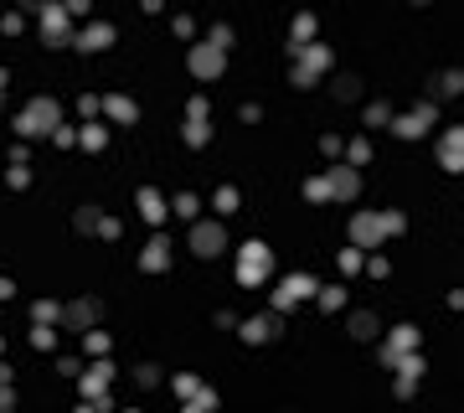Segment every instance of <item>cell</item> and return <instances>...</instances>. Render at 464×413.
I'll return each instance as SVG.
<instances>
[{"mask_svg":"<svg viewBox=\"0 0 464 413\" xmlns=\"http://www.w3.org/2000/svg\"><path fill=\"white\" fill-rule=\"evenodd\" d=\"M269 274H274V248L258 243V238H253V243H243V253H237V284L253 289V284H263Z\"/></svg>","mask_w":464,"mask_h":413,"instance_id":"obj_1","label":"cell"},{"mask_svg":"<svg viewBox=\"0 0 464 413\" xmlns=\"http://www.w3.org/2000/svg\"><path fill=\"white\" fill-rule=\"evenodd\" d=\"M62 124V109H57V99H31L21 109V119H16V129L26 140H36V135H52V129Z\"/></svg>","mask_w":464,"mask_h":413,"instance_id":"obj_2","label":"cell"},{"mask_svg":"<svg viewBox=\"0 0 464 413\" xmlns=\"http://www.w3.org/2000/svg\"><path fill=\"white\" fill-rule=\"evenodd\" d=\"M289 57H294V83H299V88H315V83L330 73V47H320V42L294 47Z\"/></svg>","mask_w":464,"mask_h":413,"instance_id":"obj_3","label":"cell"},{"mask_svg":"<svg viewBox=\"0 0 464 413\" xmlns=\"http://www.w3.org/2000/svg\"><path fill=\"white\" fill-rule=\"evenodd\" d=\"M387 212H356L351 217V248H382L387 243Z\"/></svg>","mask_w":464,"mask_h":413,"instance_id":"obj_4","label":"cell"},{"mask_svg":"<svg viewBox=\"0 0 464 413\" xmlns=\"http://www.w3.org/2000/svg\"><path fill=\"white\" fill-rule=\"evenodd\" d=\"M227 248V233H222V222H191V253L196 259H217V253Z\"/></svg>","mask_w":464,"mask_h":413,"instance_id":"obj_5","label":"cell"},{"mask_svg":"<svg viewBox=\"0 0 464 413\" xmlns=\"http://www.w3.org/2000/svg\"><path fill=\"white\" fill-rule=\"evenodd\" d=\"M186 62H191V73L202 78V83H211V78H222V68H227V52H217L211 42H196Z\"/></svg>","mask_w":464,"mask_h":413,"instance_id":"obj_6","label":"cell"},{"mask_svg":"<svg viewBox=\"0 0 464 413\" xmlns=\"http://www.w3.org/2000/svg\"><path fill=\"white\" fill-rule=\"evenodd\" d=\"M315 289H320V284H315L310 274H289V279H284V289L274 295V310H294L299 300H315Z\"/></svg>","mask_w":464,"mask_h":413,"instance_id":"obj_7","label":"cell"},{"mask_svg":"<svg viewBox=\"0 0 464 413\" xmlns=\"http://www.w3.org/2000/svg\"><path fill=\"white\" fill-rule=\"evenodd\" d=\"M413 352H418V326H397L392 341L382 346V367L397 372V362H403V356H413Z\"/></svg>","mask_w":464,"mask_h":413,"instance_id":"obj_8","label":"cell"},{"mask_svg":"<svg viewBox=\"0 0 464 413\" xmlns=\"http://www.w3.org/2000/svg\"><path fill=\"white\" fill-rule=\"evenodd\" d=\"M330 196H336V202H356V196H361V171L356 166H330Z\"/></svg>","mask_w":464,"mask_h":413,"instance_id":"obj_9","label":"cell"},{"mask_svg":"<svg viewBox=\"0 0 464 413\" xmlns=\"http://www.w3.org/2000/svg\"><path fill=\"white\" fill-rule=\"evenodd\" d=\"M42 31H47V47H68L73 42V16L62 6H47L42 10Z\"/></svg>","mask_w":464,"mask_h":413,"instance_id":"obj_10","label":"cell"},{"mask_svg":"<svg viewBox=\"0 0 464 413\" xmlns=\"http://www.w3.org/2000/svg\"><path fill=\"white\" fill-rule=\"evenodd\" d=\"M439 166L454 171V176L464 171V124H454V129H444V135H439Z\"/></svg>","mask_w":464,"mask_h":413,"instance_id":"obj_11","label":"cell"},{"mask_svg":"<svg viewBox=\"0 0 464 413\" xmlns=\"http://www.w3.org/2000/svg\"><path fill=\"white\" fill-rule=\"evenodd\" d=\"M428 124H433V103H423V109H413V114H397V119H392V135L418 140V135H428Z\"/></svg>","mask_w":464,"mask_h":413,"instance_id":"obj_12","label":"cell"},{"mask_svg":"<svg viewBox=\"0 0 464 413\" xmlns=\"http://www.w3.org/2000/svg\"><path fill=\"white\" fill-rule=\"evenodd\" d=\"M109 42H114L109 21H93V26H83V31H73V47H83V52H103Z\"/></svg>","mask_w":464,"mask_h":413,"instance_id":"obj_13","label":"cell"},{"mask_svg":"<svg viewBox=\"0 0 464 413\" xmlns=\"http://www.w3.org/2000/svg\"><path fill=\"white\" fill-rule=\"evenodd\" d=\"M93 321H98V300H73L62 310V326L68 331H93Z\"/></svg>","mask_w":464,"mask_h":413,"instance_id":"obj_14","label":"cell"},{"mask_svg":"<svg viewBox=\"0 0 464 413\" xmlns=\"http://www.w3.org/2000/svg\"><path fill=\"white\" fill-rule=\"evenodd\" d=\"M274 336H278V315H253V321H243V341L263 346V341H274Z\"/></svg>","mask_w":464,"mask_h":413,"instance_id":"obj_15","label":"cell"},{"mask_svg":"<svg viewBox=\"0 0 464 413\" xmlns=\"http://www.w3.org/2000/svg\"><path fill=\"white\" fill-rule=\"evenodd\" d=\"M165 263H170V243H165V238H150L144 253H140V269H144V274H160Z\"/></svg>","mask_w":464,"mask_h":413,"instance_id":"obj_16","label":"cell"},{"mask_svg":"<svg viewBox=\"0 0 464 413\" xmlns=\"http://www.w3.org/2000/svg\"><path fill=\"white\" fill-rule=\"evenodd\" d=\"M459 93H464V73L459 68H449V73L433 78V99H459Z\"/></svg>","mask_w":464,"mask_h":413,"instance_id":"obj_17","label":"cell"},{"mask_svg":"<svg viewBox=\"0 0 464 413\" xmlns=\"http://www.w3.org/2000/svg\"><path fill=\"white\" fill-rule=\"evenodd\" d=\"M140 212H144L150 222H165V196L155 191V186H144V191H140Z\"/></svg>","mask_w":464,"mask_h":413,"instance_id":"obj_18","label":"cell"},{"mask_svg":"<svg viewBox=\"0 0 464 413\" xmlns=\"http://www.w3.org/2000/svg\"><path fill=\"white\" fill-rule=\"evenodd\" d=\"M109 377H114V367H109V362H98V367L83 377V398H98L103 388H109Z\"/></svg>","mask_w":464,"mask_h":413,"instance_id":"obj_19","label":"cell"},{"mask_svg":"<svg viewBox=\"0 0 464 413\" xmlns=\"http://www.w3.org/2000/svg\"><path fill=\"white\" fill-rule=\"evenodd\" d=\"M377 331H382V321H377L371 310H356V315H351V336H356V341H371Z\"/></svg>","mask_w":464,"mask_h":413,"instance_id":"obj_20","label":"cell"},{"mask_svg":"<svg viewBox=\"0 0 464 413\" xmlns=\"http://www.w3.org/2000/svg\"><path fill=\"white\" fill-rule=\"evenodd\" d=\"M103 109H109V119H124V124H135L140 119V109L129 99H119V93H109V99H103Z\"/></svg>","mask_w":464,"mask_h":413,"instance_id":"obj_21","label":"cell"},{"mask_svg":"<svg viewBox=\"0 0 464 413\" xmlns=\"http://www.w3.org/2000/svg\"><path fill=\"white\" fill-rule=\"evenodd\" d=\"M315 300H320V310H340V305H346V289H340V284H320Z\"/></svg>","mask_w":464,"mask_h":413,"instance_id":"obj_22","label":"cell"},{"mask_svg":"<svg viewBox=\"0 0 464 413\" xmlns=\"http://www.w3.org/2000/svg\"><path fill=\"white\" fill-rule=\"evenodd\" d=\"M330 93H336V99H340V103H351V99H356V93H361V78H351V73H340V78H336V83H330Z\"/></svg>","mask_w":464,"mask_h":413,"instance_id":"obj_23","label":"cell"},{"mask_svg":"<svg viewBox=\"0 0 464 413\" xmlns=\"http://www.w3.org/2000/svg\"><path fill=\"white\" fill-rule=\"evenodd\" d=\"M98 222H103V217H98V207H77V212H73V228H77V233H93Z\"/></svg>","mask_w":464,"mask_h":413,"instance_id":"obj_24","label":"cell"},{"mask_svg":"<svg viewBox=\"0 0 464 413\" xmlns=\"http://www.w3.org/2000/svg\"><path fill=\"white\" fill-rule=\"evenodd\" d=\"M310 36H315V16H299V21H294V42H289V52H294V47H310Z\"/></svg>","mask_w":464,"mask_h":413,"instance_id":"obj_25","label":"cell"},{"mask_svg":"<svg viewBox=\"0 0 464 413\" xmlns=\"http://www.w3.org/2000/svg\"><path fill=\"white\" fill-rule=\"evenodd\" d=\"M57 315H62V305H52V300H36V305H31V321H36V326L57 321Z\"/></svg>","mask_w":464,"mask_h":413,"instance_id":"obj_26","label":"cell"},{"mask_svg":"<svg viewBox=\"0 0 464 413\" xmlns=\"http://www.w3.org/2000/svg\"><path fill=\"white\" fill-rule=\"evenodd\" d=\"M211 408H217V393H211V388H202L191 403H186V413H211Z\"/></svg>","mask_w":464,"mask_h":413,"instance_id":"obj_27","label":"cell"},{"mask_svg":"<svg viewBox=\"0 0 464 413\" xmlns=\"http://www.w3.org/2000/svg\"><path fill=\"white\" fill-rule=\"evenodd\" d=\"M207 140H211V124H186V145H191V150H202Z\"/></svg>","mask_w":464,"mask_h":413,"instance_id":"obj_28","label":"cell"},{"mask_svg":"<svg viewBox=\"0 0 464 413\" xmlns=\"http://www.w3.org/2000/svg\"><path fill=\"white\" fill-rule=\"evenodd\" d=\"M83 145H88V150H103V145H109V129H103V124H88V129H83Z\"/></svg>","mask_w":464,"mask_h":413,"instance_id":"obj_29","label":"cell"},{"mask_svg":"<svg viewBox=\"0 0 464 413\" xmlns=\"http://www.w3.org/2000/svg\"><path fill=\"white\" fill-rule=\"evenodd\" d=\"M31 346H36V352H52V346H57V331H52V326H36V331H31Z\"/></svg>","mask_w":464,"mask_h":413,"instance_id":"obj_30","label":"cell"},{"mask_svg":"<svg viewBox=\"0 0 464 413\" xmlns=\"http://www.w3.org/2000/svg\"><path fill=\"white\" fill-rule=\"evenodd\" d=\"M304 196H310V202H330V181H325V176H315L310 186H304Z\"/></svg>","mask_w":464,"mask_h":413,"instance_id":"obj_31","label":"cell"},{"mask_svg":"<svg viewBox=\"0 0 464 413\" xmlns=\"http://www.w3.org/2000/svg\"><path fill=\"white\" fill-rule=\"evenodd\" d=\"M135 382H140V388H155V382H160V367H155V362L135 367Z\"/></svg>","mask_w":464,"mask_h":413,"instance_id":"obj_32","label":"cell"},{"mask_svg":"<svg viewBox=\"0 0 464 413\" xmlns=\"http://www.w3.org/2000/svg\"><path fill=\"white\" fill-rule=\"evenodd\" d=\"M207 42L217 47V52H227V47H232V26H211V36H207Z\"/></svg>","mask_w":464,"mask_h":413,"instance_id":"obj_33","label":"cell"},{"mask_svg":"<svg viewBox=\"0 0 464 413\" xmlns=\"http://www.w3.org/2000/svg\"><path fill=\"white\" fill-rule=\"evenodd\" d=\"M186 124H207V99H191V103H186Z\"/></svg>","mask_w":464,"mask_h":413,"instance_id":"obj_34","label":"cell"},{"mask_svg":"<svg viewBox=\"0 0 464 413\" xmlns=\"http://www.w3.org/2000/svg\"><path fill=\"white\" fill-rule=\"evenodd\" d=\"M366 124H371V129H377V124H392V109H387V103H371V109H366Z\"/></svg>","mask_w":464,"mask_h":413,"instance_id":"obj_35","label":"cell"},{"mask_svg":"<svg viewBox=\"0 0 464 413\" xmlns=\"http://www.w3.org/2000/svg\"><path fill=\"white\" fill-rule=\"evenodd\" d=\"M176 212H181V217H191V222H196V212H202V202H196V196L186 191V196H176Z\"/></svg>","mask_w":464,"mask_h":413,"instance_id":"obj_36","label":"cell"},{"mask_svg":"<svg viewBox=\"0 0 464 413\" xmlns=\"http://www.w3.org/2000/svg\"><path fill=\"white\" fill-rule=\"evenodd\" d=\"M217 212H237V186H222L217 191Z\"/></svg>","mask_w":464,"mask_h":413,"instance_id":"obj_37","label":"cell"},{"mask_svg":"<svg viewBox=\"0 0 464 413\" xmlns=\"http://www.w3.org/2000/svg\"><path fill=\"white\" fill-rule=\"evenodd\" d=\"M366 155H371V150H366V140H351V161H346V166L361 171V166H366Z\"/></svg>","mask_w":464,"mask_h":413,"instance_id":"obj_38","label":"cell"},{"mask_svg":"<svg viewBox=\"0 0 464 413\" xmlns=\"http://www.w3.org/2000/svg\"><path fill=\"white\" fill-rule=\"evenodd\" d=\"M83 341H88V352H109V336H103V331H83Z\"/></svg>","mask_w":464,"mask_h":413,"instance_id":"obj_39","label":"cell"},{"mask_svg":"<svg viewBox=\"0 0 464 413\" xmlns=\"http://www.w3.org/2000/svg\"><path fill=\"white\" fill-rule=\"evenodd\" d=\"M0 413H16V393H10V382H0Z\"/></svg>","mask_w":464,"mask_h":413,"instance_id":"obj_40","label":"cell"},{"mask_svg":"<svg viewBox=\"0 0 464 413\" xmlns=\"http://www.w3.org/2000/svg\"><path fill=\"white\" fill-rule=\"evenodd\" d=\"M340 269H346V274H356V269H361V253H356V248H346V253H340Z\"/></svg>","mask_w":464,"mask_h":413,"instance_id":"obj_41","label":"cell"},{"mask_svg":"<svg viewBox=\"0 0 464 413\" xmlns=\"http://www.w3.org/2000/svg\"><path fill=\"white\" fill-rule=\"evenodd\" d=\"M176 393H186V398H196V393H202V382H196V377H176Z\"/></svg>","mask_w":464,"mask_h":413,"instance_id":"obj_42","label":"cell"},{"mask_svg":"<svg viewBox=\"0 0 464 413\" xmlns=\"http://www.w3.org/2000/svg\"><path fill=\"white\" fill-rule=\"evenodd\" d=\"M418 393V377H397V398H413Z\"/></svg>","mask_w":464,"mask_h":413,"instance_id":"obj_43","label":"cell"},{"mask_svg":"<svg viewBox=\"0 0 464 413\" xmlns=\"http://www.w3.org/2000/svg\"><path fill=\"white\" fill-rule=\"evenodd\" d=\"M62 10H68V16H83V10H88V0H62Z\"/></svg>","mask_w":464,"mask_h":413,"instance_id":"obj_44","label":"cell"},{"mask_svg":"<svg viewBox=\"0 0 464 413\" xmlns=\"http://www.w3.org/2000/svg\"><path fill=\"white\" fill-rule=\"evenodd\" d=\"M47 6H52V0H21V10H31V16H42Z\"/></svg>","mask_w":464,"mask_h":413,"instance_id":"obj_45","label":"cell"},{"mask_svg":"<svg viewBox=\"0 0 464 413\" xmlns=\"http://www.w3.org/2000/svg\"><path fill=\"white\" fill-rule=\"evenodd\" d=\"M10 289H16V284H10V279H0V300H10Z\"/></svg>","mask_w":464,"mask_h":413,"instance_id":"obj_46","label":"cell"},{"mask_svg":"<svg viewBox=\"0 0 464 413\" xmlns=\"http://www.w3.org/2000/svg\"><path fill=\"white\" fill-rule=\"evenodd\" d=\"M6 83H10V78H6V68H0V93H6Z\"/></svg>","mask_w":464,"mask_h":413,"instance_id":"obj_47","label":"cell"},{"mask_svg":"<svg viewBox=\"0 0 464 413\" xmlns=\"http://www.w3.org/2000/svg\"><path fill=\"white\" fill-rule=\"evenodd\" d=\"M413 6H428V0H413Z\"/></svg>","mask_w":464,"mask_h":413,"instance_id":"obj_48","label":"cell"},{"mask_svg":"<svg viewBox=\"0 0 464 413\" xmlns=\"http://www.w3.org/2000/svg\"><path fill=\"white\" fill-rule=\"evenodd\" d=\"M0 99H6V93H0Z\"/></svg>","mask_w":464,"mask_h":413,"instance_id":"obj_49","label":"cell"},{"mask_svg":"<svg viewBox=\"0 0 464 413\" xmlns=\"http://www.w3.org/2000/svg\"><path fill=\"white\" fill-rule=\"evenodd\" d=\"M0 346H6V341H0Z\"/></svg>","mask_w":464,"mask_h":413,"instance_id":"obj_50","label":"cell"}]
</instances>
